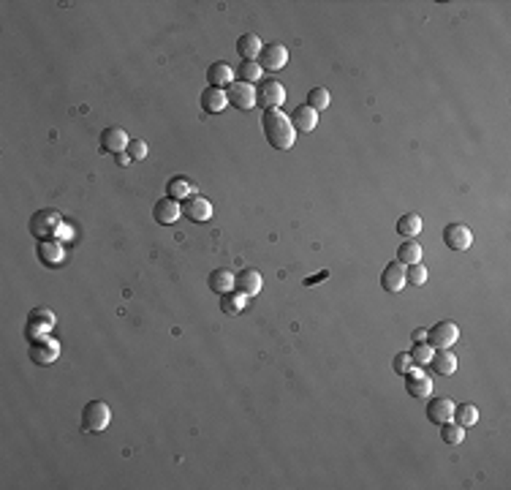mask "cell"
<instances>
[{
  "instance_id": "6da1fadb",
  "label": "cell",
  "mask_w": 511,
  "mask_h": 490,
  "mask_svg": "<svg viewBox=\"0 0 511 490\" xmlns=\"http://www.w3.org/2000/svg\"><path fill=\"white\" fill-rule=\"evenodd\" d=\"M261 128H264L267 142H270L275 150H289V147H294V142H297L294 125L289 120V115L280 112V109H267V112L261 115Z\"/></svg>"
},
{
  "instance_id": "7a4b0ae2",
  "label": "cell",
  "mask_w": 511,
  "mask_h": 490,
  "mask_svg": "<svg viewBox=\"0 0 511 490\" xmlns=\"http://www.w3.org/2000/svg\"><path fill=\"white\" fill-rule=\"evenodd\" d=\"M286 101V88L278 79H261L256 82V104L267 112V109H280Z\"/></svg>"
},
{
  "instance_id": "3957f363",
  "label": "cell",
  "mask_w": 511,
  "mask_h": 490,
  "mask_svg": "<svg viewBox=\"0 0 511 490\" xmlns=\"http://www.w3.org/2000/svg\"><path fill=\"white\" fill-rule=\"evenodd\" d=\"M109 422H112V411H109V406H106L103 400H90V403H85V409H82V430H88V433H101V430L109 428Z\"/></svg>"
},
{
  "instance_id": "277c9868",
  "label": "cell",
  "mask_w": 511,
  "mask_h": 490,
  "mask_svg": "<svg viewBox=\"0 0 511 490\" xmlns=\"http://www.w3.org/2000/svg\"><path fill=\"white\" fill-rule=\"evenodd\" d=\"M226 99H228V104L234 107V109H239V112H248V109H253L256 107V85H248V82H231L228 88H226Z\"/></svg>"
},
{
  "instance_id": "5b68a950",
  "label": "cell",
  "mask_w": 511,
  "mask_h": 490,
  "mask_svg": "<svg viewBox=\"0 0 511 490\" xmlns=\"http://www.w3.org/2000/svg\"><path fill=\"white\" fill-rule=\"evenodd\" d=\"M457 338H460V327L454 322H438L427 330V344L432 349H451Z\"/></svg>"
},
{
  "instance_id": "8992f818",
  "label": "cell",
  "mask_w": 511,
  "mask_h": 490,
  "mask_svg": "<svg viewBox=\"0 0 511 490\" xmlns=\"http://www.w3.org/2000/svg\"><path fill=\"white\" fill-rule=\"evenodd\" d=\"M180 207H183V216H185L191 224H207V221L212 218V202L205 199V196H199V194L188 196Z\"/></svg>"
},
{
  "instance_id": "52a82bcc",
  "label": "cell",
  "mask_w": 511,
  "mask_h": 490,
  "mask_svg": "<svg viewBox=\"0 0 511 490\" xmlns=\"http://www.w3.org/2000/svg\"><path fill=\"white\" fill-rule=\"evenodd\" d=\"M286 63H289V49L283 44H270L259 55L261 71H280V68H286Z\"/></svg>"
},
{
  "instance_id": "ba28073f",
  "label": "cell",
  "mask_w": 511,
  "mask_h": 490,
  "mask_svg": "<svg viewBox=\"0 0 511 490\" xmlns=\"http://www.w3.org/2000/svg\"><path fill=\"white\" fill-rule=\"evenodd\" d=\"M261 286H264V278H261V272L253 270V267H245V270H239V272L234 275V289H237L239 294H245V297H256V294L261 292Z\"/></svg>"
},
{
  "instance_id": "9c48e42d",
  "label": "cell",
  "mask_w": 511,
  "mask_h": 490,
  "mask_svg": "<svg viewBox=\"0 0 511 490\" xmlns=\"http://www.w3.org/2000/svg\"><path fill=\"white\" fill-rule=\"evenodd\" d=\"M443 245H449L451 250H468L473 245V232L465 224H449L443 229Z\"/></svg>"
},
{
  "instance_id": "30bf717a",
  "label": "cell",
  "mask_w": 511,
  "mask_h": 490,
  "mask_svg": "<svg viewBox=\"0 0 511 490\" xmlns=\"http://www.w3.org/2000/svg\"><path fill=\"white\" fill-rule=\"evenodd\" d=\"M180 216H183L180 202H177V199H169V196H163V199L155 202V207H153V218H155V224H161V227L177 224Z\"/></svg>"
},
{
  "instance_id": "8fae6325",
  "label": "cell",
  "mask_w": 511,
  "mask_h": 490,
  "mask_svg": "<svg viewBox=\"0 0 511 490\" xmlns=\"http://www.w3.org/2000/svg\"><path fill=\"white\" fill-rule=\"evenodd\" d=\"M57 224H60V216L52 213V210H41L30 218V232L36 237H52L57 232Z\"/></svg>"
},
{
  "instance_id": "7c38bea8",
  "label": "cell",
  "mask_w": 511,
  "mask_h": 490,
  "mask_svg": "<svg viewBox=\"0 0 511 490\" xmlns=\"http://www.w3.org/2000/svg\"><path fill=\"white\" fill-rule=\"evenodd\" d=\"M406 389H408L410 398H419V400H427L432 395V378L421 370H408L406 373Z\"/></svg>"
},
{
  "instance_id": "4fadbf2b",
  "label": "cell",
  "mask_w": 511,
  "mask_h": 490,
  "mask_svg": "<svg viewBox=\"0 0 511 490\" xmlns=\"http://www.w3.org/2000/svg\"><path fill=\"white\" fill-rule=\"evenodd\" d=\"M381 286H384L386 292H392V294L403 292V289H406V267H403L400 261H389V264L384 267V272H381Z\"/></svg>"
},
{
  "instance_id": "5bb4252c",
  "label": "cell",
  "mask_w": 511,
  "mask_h": 490,
  "mask_svg": "<svg viewBox=\"0 0 511 490\" xmlns=\"http://www.w3.org/2000/svg\"><path fill=\"white\" fill-rule=\"evenodd\" d=\"M454 417V400L451 398H430L427 403V420L435 425H443Z\"/></svg>"
},
{
  "instance_id": "9a60e30c",
  "label": "cell",
  "mask_w": 511,
  "mask_h": 490,
  "mask_svg": "<svg viewBox=\"0 0 511 490\" xmlns=\"http://www.w3.org/2000/svg\"><path fill=\"white\" fill-rule=\"evenodd\" d=\"M289 120H291V125H294L297 133H310V131L318 125V112L310 109L307 104H300V107L289 115Z\"/></svg>"
},
{
  "instance_id": "2e32d148",
  "label": "cell",
  "mask_w": 511,
  "mask_h": 490,
  "mask_svg": "<svg viewBox=\"0 0 511 490\" xmlns=\"http://www.w3.org/2000/svg\"><path fill=\"white\" fill-rule=\"evenodd\" d=\"M199 104H202V109H205L207 115H220V112L228 107L226 90H220V88H207L205 93H202V99H199Z\"/></svg>"
},
{
  "instance_id": "e0dca14e",
  "label": "cell",
  "mask_w": 511,
  "mask_h": 490,
  "mask_svg": "<svg viewBox=\"0 0 511 490\" xmlns=\"http://www.w3.org/2000/svg\"><path fill=\"white\" fill-rule=\"evenodd\" d=\"M128 133L122 131V128H103L101 133V150H106V153H125V147H128Z\"/></svg>"
},
{
  "instance_id": "ac0fdd59",
  "label": "cell",
  "mask_w": 511,
  "mask_h": 490,
  "mask_svg": "<svg viewBox=\"0 0 511 490\" xmlns=\"http://www.w3.org/2000/svg\"><path fill=\"white\" fill-rule=\"evenodd\" d=\"M207 79H209V88H220L223 90V88H228L234 82V68L228 63L218 60V63H212L207 68Z\"/></svg>"
},
{
  "instance_id": "d6986e66",
  "label": "cell",
  "mask_w": 511,
  "mask_h": 490,
  "mask_svg": "<svg viewBox=\"0 0 511 490\" xmlns=\"http://www.w3.org/2000/svg\"><path fill=\"white\" fill-rule=\"evenodd\" d=\"M261 49H264V44H261V38L256 33H245V36L237 38V55L242 60H259Z\"/></svg>"
},
{
  "instance_id": "ffe728a7",
  "label": "cell",
  "mask_w": 511,
  "mask_h": 490,
  "mask_svg": "<svg viewBox=\"0 0 511 490\" xmlns=\"http://www.w3.org/2000/svg\"><path fill=\"white\" fill-rule=\"evenodd\" d=\"M430 365H432V370H435L438 376H451V373L457 370V357H454L451 349H438V352L432 354Z\"/></svg>"
},
{
  "instance_id": "44dd1931",
  "label": "cell",
  "mask_w": 511,
  "mask_h": 490,
  "mask_svg": "<svg viewBox=\"0 0 511 490\" xmlns=\"http://www.w3.org/2000/svg\"><path fill=\"white\" fill-rule=\"evenodd\" d=\"M166 196H169V199H177V202H185L188 196H194V183H191L188 177L177 175V177L169 180V185H166Z\"/></svg>"
},
{
  "instance_id": "7402d4cb",
  "label": "cell",
  "mask_w": 511,
  "mask_h": 490,
  "mask_svg": "<svg viewBox=\"0 0 511 490\" xmlns=\"http://www.w3.org/2000/svg\"><path fill=\"white\" fill-rule=\"evenodd\" d=\"M209 289H212L215 294H226V292H231V289H234V272L226 270V267L212 270V272H209Z\"/></svg>"
},
{
  "instance_id": "603a6c76",
  "label": "cell",
  "mask_w": 511,
  "mask_h": 490,
  "mask_svg": "<svg viewBox=\"0 0 511 490\" xmlns=\"http://www.w3.org/2000/svg\"><path fill=\"white\" fill-rule=\"evenodd\" d=\"M261 66H259V60H242L237 68H234V77L239 79V82H248V85H256V82H261Z\"/></svg>"
},
{
  "instance_id": "cb8c5ba5",
  "label": "cell",
  "mask_w": 511,
  "mask_h": 490,
  "mask_svg": "<svg viewBox=\"0 0 511 490\" xmlns=\"http://www.w3.org/2000/svg\"><path fill=\"white\" fill-rule=\"evenodd\" d=\"M38 259L47 264V267H55V264H60L63 261V245L60 243H52V240H47V243L38 245Z\"/></svg>"
},
{
  "instance_id": "d4e9b609",
  "label": "cell",
  "mask_w": 511,
  "mask_h": 490,
  "mask_svg": "<svg viewBox=\"0 0 511 490\" xmlns=\"http://www.w3.org/2000/svg\"><path fill=\"white\" fill-rule=\"evenodd\" d=\"M451 420L457 425H462V428H471V425L479 422V409L473 403H460V406H454V417Z\"/></svg>"
},
{
  "instance_id": "484cf974",
  "label": "cell",
  "mask_w": 511,
  "mask_h": 490,
  "mask_svg": "<svg viewBox=\"0 0 511 490\" xmlns=\"http://www.w3.org/2000/svg\"><path fill=\"white\" fill-rule=\"evenodd\" d=\"M397 232H400V237L413 240V237L421 232V218H419L416 213H406V216H400V221H397Z\"/></svg>"
},
{
  "instance_id": "4316f807",
  "label": "cell",
  "mask_w": 511,
  "mask_h": 490,
  "mask_svg": "<svg viewBox=\"0 0 511 490\" xmlns=\"http://www.w3.org/2000/svg\"><path fill=\"white\" fill-rule=\"evenodd\" d=\"M397 261H400L403 267L419 264V261H421V245L416 243V240H406V243L397 248Z\"/></svg>"
},
{
  "instance_id": "83f0119b",
  "label": "cell",
  "mask_w": 511,
  "mask_h": 490,
  "mask_svg": "<svg viewBox=\"0 0 511 490\" xmlns=\"http://www.w3.org/2000/svg\"><path fill=\"white\" fill-rule=\"evenodd\" d=\"M242 305H245V294H239L237 289H231V292L220 294V311H223L226 316L239 313V311H242Z\"/></svg>"
},
{
  "instance_id": "f1b7e54d",
  "label": "cell",
  "mask_w": 511,
  "mask_h": 490,
  "mask_svg": "<svg viewBox=\"0 0 511 490\" xmlns=\"http://www.w3.org/2000/svg\"><path fill=\"white\" fill-rule=\"evenodd\" d=\"M441 439H443L446 444H462V441H465V428L457 425L454 420H449V422L441 425Z\"/></svg>"
},
{
  "instance_id": "f546056e",
  "label": "cell",
  "mask_w": 511,
  "mask_h": 490,
  "mask_svg": "<svg viewBox=\"0 0 511 490\" xmlns=\"http://www.w3.org/2000/svg\"><path fill=\"white\" fill-rule=\"evenodd\" d=\"M30 357H33V363H52L57 357V344H44V338H38Z\"/></svg>"
},
{
  "instance_id": "4dcf8cb0",
  "label": "cell",
  "mask_w": 511,
  "mask_h": 490,
  "mask_svg": "<svg viewBox=\"0 0 511 490\" xmlns=\"http://www.w3.org/2000/svg\"><path fill=\"white\" fill-rule=\"evenodd\" d=\"M307 107L315 109V112H324L329 107V90L326 88H313L307 93Z\"/></svg>"
},
{
  "instance_id": "1f68e13d",
  "label": "cell",
  "mask_w": 511,
  "mask_h": 490,
  "mask_svg": "<svg viewBox=\"0 0 511 490\" xmlns=\"http://www.w3.org/2000/svg\"><path fill=\"white\" fill-rule=\"evenodd\" d=\"M410 360L416 363V365H427L430 360H432V354H435V349L427 344V341H421V344H413V349L408 352Z\"/></svg>"
},
{
  "instance_id": "d6a6232c",
  "label": "cell",
  "mask_w": 511,
  "mask_h": 490,
  "mask_svg": "<svg viewBox=\"0 0 511 490\" xmlns=\"http://www.w3.org/2000/svg\"><path fill=\"white\" fill-rule=\"evenodd\" d=\"M406 283L408 286H424L427 283V267H421V261L406 267Z\"/></svg>"
},
{
  "instance_id": "836d02e7",
  "label": "cell",
  "mask_w": 511,
  "mask_h": 490,
  "mask_svg": "<svg viewBox=\"0 0 511 490\" xmlns=\"http://www.w3.org/2000/svg\"><path fill=\"white\" fill-rule=\"evenodd\" d=\"M125 153L131 155V161H142V158H147V142L144 139H131Z\"/></svg>"
},
{
  "instance_id": "e575fe53",
  "label": "cell",
  "mask_w": 511,
  "mask_h": 490,
  "mask_svg": "<svg viewBox=\"0 0 511 490\" xmlns=\"http://www.w3.org/2000/svg\"><path fill=\"white\" fill-rule=\"evenodd\" d=\"M38 322H41V324H44V327L49 330V327L55 324V316H52V313H49L47 308H36V311L30 313V324H38Z\"/></svg>"
},
{
  "instance_id": "d590c367",
  "label": "cell",
  "mask_w": 511,
  "mask_h": 490,
  "mask_svg": "<svg viewBox=\"0 0 511 490\" xmlns=\"http://www.w3.org/2000/svg\"><path fill=\"white\" fill-rule=\"evenodd\" d=\"M410 363H413V360H410L408 352H400V354H395V360H392V368H395L397 373H403V376H406V373L410 370Z\"/></svg>"
},
{
  "instance_id": "8d00e7d4",
  "label": "cell",
  "mask_w": 511,
  "mask_h": 490,
  "mask_svg": "<svg viewBox=\"0 0 511 490\" xmlns=\"http://www.w3.org/2000/svg\"><path fill=\"white\" fill-rule=\"evenodd\" d=\"M410 338H413V344H421V341H427V330H421V327H419V330H413V335H410Z\"/></svg>"
},
{
  "instance_id": "74e56055",
  "label": "cell",
  "mask_w": 511,
  "mask_h": 490,
  "mask_svg": "<svg viewBox=\"0 0 511 490\" xmlns=\"http://www.w3.org/2000/svg\"><path fill=\"white\" fill-rule=\"evenodd\" d=\"M131 164V155L128 153H117V166H128Z\"/></svg>"
}]
</instances>
